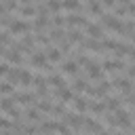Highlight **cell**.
<instances>
[{"instance_id": "cell-52", "label": "cell", "mask_w": 135, "mask_h": 135, "mask_svg": "<svg viewBox=\"0 0 135 135\" xmlns=\"http://www.w3.org/2000/svg\"><path fill=\"white\" fill-rule=\"evenodd\" d=\"M114 135H122V133H114Z\"/></svg>"}, {"instance_id": "cell-1", "label": "cell", "mask_w": 135, "mask_h": 135, "mask_svg": "<svg viewBox=\"0 0 135 135\" xmlns=\"http://www.w3.org/2000/svg\"><path fill=\"white\" fill-rule=\"evenodd\" d=\"M103 17V23L110 27V30H114V32H120V34H124V23L120 21V19H116V17H112V15H101Z\"/></svg>"}, {"instance_id": "cell-28", "label": "cell", "mask_w": 135, "mask_h": 135, "mask_svg": "<svg viewBox=\"0 0 135 135\" xmlns=\"http://www.w3.org/2000/svg\"><path fill=\"white\" fill-rule=\"evenodd\" d=\"M61 6H63V8H70V11H78V8H80V2H78V0H63Z\"/></svg>"}, {"instance_id": "cell-26", "label": "cell", "mask_w": 135, "mask_h": 135, "mask_svg": "<svg viewBox=\"0 0 135 135\" xmlns=\"http://www.w3.org/2000/svg\"><path fill=\"white\" fill-rule=\"evenodd\" d=\"M89 13L101 15V2H99V0H89Z\"/></svg>"}, {"instance_id": "cell-18", "label": "cell", "mask_w": 135, "mask_h": 135, "mask_svg": "<svg viewBox=\"0 0 135 135\" xmlns=\"http://www.w3.org/2000/svg\"><path fill=\"white\" fill-rule=\"evenodd\" d=\"M86 32H89V36L95 40V38H101L103 36V30L99 27V25H86Z\"/></svg>"}, {"instance_id": "cell-21", "label": "cell", "mask_w": 135, "mask_h": 135, "mask_svg": "<svg viewBox=\"0 0 135 135\" xmlns=\"http://www.w3.org/2000/svg\"><path fill=\"white\" fill-rule=\"evenodd\" d=\"M89 108H91L93 114H103L105 112V103H101V101H89Z\"/></svg>"}, {"instance_id": "cell-50", "label": "cell", "mask_w": 135, "mask_h": 135, "mask_svg": "<svg viewBox=\"0 0 135 135\" xmlns=\"http://www.w3.org/2000/svg\"><path fill=\"white\" fill-rule=\"evenodd\" d=\"M21 2H23V4H27V2H32V0H21Z\"/></svg>"}, {"instance_id": "cell-4", "label": "cell", "mask_w": 135, "mask_h": 135, "mask_svg": "<svg viewBox=\"0 0 135 135\" xmlns=\"http://www.w3.org/2000/svg\"><path fill=\"white\" fill-rule=\"evenodd\" d=\"M114 118H116V124H120L122 129H131V120H129L131 116H129L122 108H118V110L114 112Z\"/></svg>"}, {"instance_id": "cell-40", "label": "cell", "mask_w": 135, "mask_h": 135, "mask_svg": "<svg viewBox=\"0 0 135 135\" xmlns=\"http://www.w3.org/2000/svg\"><path fill=\"white\" fill-rule=\"evenodd\" d=\"M15 0H6V4H4V11H15Z\"/></svg>"}, {"instance_id": "cell-42", "label": "cell", "mask_w": 135, "mask_h": 135, "mask_svg": "<svg viewBox=\"0 0 135 135\" xmlns=\"http://www.w3.org/2000/svg\"><path fill=\"white\" fill-rule=\"evenodd\" d=\"M127 13V6H116V15L120 17V15H124Z\"/></svg>"}, {"instance_id": "cell-16", "label": "cell", "mask_w": 135, "mask_h": 135, "mask_svg": "<svg viewBox=\"0 0 135 135\" xmlns=\"http://www.w3.org/2000/svg\"><path fill=\"white\" fill-rule=\"evenodd\" d=\"M49 84H53L55 89H63V86H65V80H63V76H59V74H53V76L49 78Z\"/></svg>"}, {"instance_id": "cell-33", "label": "cell", "mask_w": 135, "mask_h": 135, "mask_svg": "<svg viewBox=\"0 0 135 135\" xmlns=\"http://www.w3.org/2000/svg\"><path fill=\"white\" fill-rule=\"evenodd\" d=\"M19 13H21L23 17H32V15L36 13V8H34V6H23V8L19 11Z\"/></svg>"}, {"instance_id": "cell-3", "label": "cell", "mask_w": 135, "mask_h": 135, "mask_svg": "<svg viewBox=\"0 0 135 135\" xmlns=\"http://www.w3.org/2000/svg\"><path fill=\"white\" fill-rule=\"evenodd\" d=\"M0 108H2L4 112H8L13 118H19V114H21V112H19V108H15V105H13V99H11V97L0 99Z\"/></svg>"}, {"instance_id": "cell-49", "label": "cell", "mask_w": 135, "mask_h": 135, "mask_svg": "<svg viewBox=\"0 0 135 135\" xmlns=\"http://www.w3.org/2000/svg\"><path fill=\"white\" fill-rule=\"evenodd\" d=\"M118 2H120V4H127V2H129V0H118Z\"/></svg>"}, {"instance_id": "cell-48", "label": "cell", "mask_w": 135, "mask_h": 135, "mask_svg": "<svg viewBox=\"0 0 135 135\" xmlns=\"http://www.w3.org/2000/svg\"><path fill=\"white\" fill-rule=\"evenodd\" d=\"M129 55H131V59H133V61H135V49H133V51H131V53H129Z\"/></svg>"}, {"instance_id": "cell-41", "label": "cell", "mask_w": 135, "mask_h": 135, "mask_svg": "<svg viewBox=\"0 0 135 135\" xmlns=\"http://www.w3.org/2000/svg\"><path fill=\"white\" fill-rule=\"evenodd\" d=\"M36 95H38V97H44V95H46V84H44V86H36Z\"/></svg>"}, {"instance_id": "cell-44", "label": "cell", "mask_w": 135, "mask_h": 135, "mask_svg": "<svg viewBox=\"0 0 135 135\" xmlns=\"http://www.w3.org/2000/svg\"><path fill=\"white\" fill-rule=\"evenodd\" d=\"M99 2H101L103 6H114V2H116V0H99Z\"/></svg>"}, {"instance_id": "cell-14", "label": "cell", "mask_w": 135, "mask_h": 135, "mask_svg": "<svg viewBox=\"0 0 135 135\" xmlns=\"http://www.w3.org/2000/svg\"><path fill=\"white\" fill-rule=\"evenodd\" d=\"M82 46H84V49H93V51H97V53H101V51H103L101 42H97V40H93V38H89V40H82Z\"/></svg>"}, {"instance_id": "cell-12", "label": "cell", "mask_w": 135, "mask_h": 135, "mask_svg": "<svg viewBox=\"0 0 135 135\" xmlns=\"http://www.w3.org/2000/svg\"><path fill=\"white\" fill-rule=\"evenodd\" d=\"M61 70H63V74L74 76V74H78V63H76V61H63Z\"/></svg>"}, {"instance_id": "cell-30", "label": "cell", "mask_w": 135, "mask_h": 135, "mask_svg": "<svg viewBox=\"0 0 135 135\" xmlns=\"http://www.w3.org/2000/svg\"><path fill=\"white\" fill-rule=\"evenodd\" d=\"M86 86H89V84H86V80H82V78H78V80L74 82V91H76V93H80V91H86Z\"/></svg>"}, {"instance_id": "cell-31", "label": "cell", "mask_w": 135, "mask_h": 135, "mask_svg": "<svg viewBox=\"0 0 135 135\" xmlns=\"http://www.w3.org/2000/svg\"><path fill=\"white\" fill-rule=\"evenodd\" d=\"M46 8H51V11H59L61 8V2H57V0H46Z\"/></svg>"}, {"instance_id": "cell-23", "label": "cell", "mask_w": 135, "mask_h": 135, "mask_svg": "<svg viewBox=\"0 0 135 135\" xmlns=\"http://www.w3.org/2000/svg\"><path fill=\"white\" fill-rule=\"evenodd\" d=\"M44 55H46V59H49L51 63L61 59V51H57V49H46V53H44Z\"/></svg>"}, {"instance_id": "cell-39", "label": "cell", "mask_w": 135, "mask_h": 135, "mask_svg": "<svg viewBox=\"0 0 135 135\" xmlns=\"http://www.w3.org/2000/svg\"><path fill=\"white\" fill-rule=\"evenodd\" d=\"M53 25H55V27H61V25H63V17H61V15H55V19H53Z\"/></svg>"}, {"instance_id": "cell-17", "label": "cell", "mask_w": 135, "mask_h": 135, "mask_svg": "<svg viewBox=\"0 0 135 135\" xmlns=\"http://www.w3.org/2000/svg\"><path fill=\"white\" fill-rule=\"evenodd\" d=\"M68 23L70 25H89V21L84 17H80V15H70L68 17Z\"/></svg>"}, {"instance_id": "cell-25", "label": "cell", "mask_w": 135, "mask_h": 135, "mask_svg": "<svg viewBox=\"0 0 135 135\" xmlns=\"http://www.w3.org/2000/svg\"><path fill=\"white\" fill-rule=\"evenodd\" d=\"M65 32L61 30V27H55L53 32H51V42H59V40H65V36H63Z\"/></svg>"}, {"instance_id": "cell-5", "label": "cell", "mask_w": 135, "mask_h": 135, "mask_svg": "<svg viewBox=\"0 0 135 135\" xmlns=\"http://www.w3.org/2000/svg\"><path fill=\"white\" fill-rule=\"evenodd\" d=\"M86 68V74H89V78H93V80H99L101 76H103V70H101V65H97V63H86L84 65Z\"/></svg>"}, {"instance_id": "cell-29", "label": "cell", "mask_w": 135, "mask_h": 135, "mask_svg": "<svg viewBox=\"0 0 135 135\" xmlns=\"http://www.w3.org/2000/svg\"><path fill=\"white\" fill-rule=\"evenodd\" d=\"M19 44L23 46V51H25V49H30V46L34 44V36H32V34H25V36H23V40H21Z\"/></svg>"}, {"instance_id": "cell-15", "label": "cell", "mask_w": 135, "mask_h": 135, "mask_svg": "<svg viewBox=\"0 0 135 135\" xmlns=\"http://www.w3.org/2000/svg\"><path fill=\"white\" fill-rule=\"evenodd\" d=\"M57 97H59L61 101H70V99L74 97V91H72V89H68V86H63V89H57Z\"/></svg>"}, {"instance_id": "cell-36", "label": "cell", "mask_w": 135, "mask_h": 135, "mask_svg": "<svg viewBox=\"0 0 135 135\" xmlns=\"http://www.w3.org/2000/svg\"><path fill=\"white\" fill-rule=\"evenodd\" d=\"M32 82H34L36 86H44V84H46V78H42V76H34Z\"/></svg>"}, {"instance_id": "cell-24", "label": "cell", "mask_w": 135, "mask_h": 135, "mask_svg": "<svg viewBox=\"0 0 135 135\" xmlns=\"http://www.w3.org/2000/svg\"><path fill=\"white\" fill-rule=\"evenodd\" d=\"M105 101H108V103H105V108H108V110H114V112H116V110L120 108V103H122V101H120V97H108Z\"/></svg>"}, {"instance_id": "cell-19", "label": "cell", "mask_w": 135, "mask_h": 135, "mask_svg": "<svg viewBox=\"0 0 135 135\" xmlns=\"http://www.w3.org/2000/svg\"><path fill=\"white\" fill-rule=\"evenodd\" d=\"M6 76H8V82H11V84H15V82H19V76H21V70H17V68H8V72H6Z\"/></svg>"}, {"instance_id": "cell-20", "label": "cell", "mask_w": 135, "mask_h": 135, "mask_svg": "<svg viewBox=\"0 0 135 135\" xmlns=\"http://www.w3.org/2000/svg\"><path fill=\"white\" fill-rule=\"evenodd\" d=\"M86 108H89V99H84V97H76V99H74V110L84 112Z\"/></svg>"}, {"instance_id": "cell-37", "label": "cell", "mask_w": 135, "mask_h": 135, "mask_svg": "<svg viewBox=\"0 0 135 135\" xmlns=\"http://www.w3.org/2000/svg\"><path fill=\"white\" fill-rule=\"evenodd\" d=\"M27 118L30 120H40V112L38 110H27Z\"/></svg>"}, {"instance_id": "cell-22", "label": "cell", "mask_w": 135, "mask_h": 135, "mask_svg": "<svg viewBox=\"0 0 135 135\" xmlns=\"http://www.w3.org/2000/svg\"><path fill=\"white\" fill-rule=\"evenodd\" d=\"M46 25H49V17H46V15H38V19H36V23H34V30L40 32V30H44Z\"/></svg>"}, {"instance_id": "cell-13", "label": "cell", "mask_w": 135, "mask_h": 135, "mask_svg": "<svg viewBox=\"0 0 135 135\" xmlns=\"http://www.w3.org/2000/svg\"><path fill=\"white\" fill-rule=\"evenodd\" d=\"M13 101H21V103H34V101H36V97H34L32 93H15Z\"/></svg>"}, {"instance_id": "cell-46", "label": "cell", "mask_w": 135, "mask_h": 135, "mask_svg": "<svg viewBox=\"0 0 135 135\" xmlns=\"http://www.w3.org/2000/svg\"><path fill=\"white\" fill-rule=\"evenodd\" d=\"M127 11H129L131 15H135V4H127Z\"/></svg>"}, {"instance_id": "cell-35", "label": "cell", "mask_w": 135, "mask_h": 135, "mask_svg": "<svg viewBox=\"0 0 135 135\" xmlns=\"http://www.w3.org/2000/svg\"><path fill=\"white\" fill-rule=\"evenodd\" d=\"M36 42H38V44H49V42H51V38H49V36H44V34H38V36H36Z\"/></svg>"}, {"instance_id": "cell-32", "label": "cell", "mask_w": 135, "mask_h": 135, "mask_svg": "<svg viewBox=\"0 0 135 135\" xmlns=\"http://www.w3.org/2000/svg\"><path fill=\"white\" fill-rule=\"evenodd\" d=\"M80 40H82L80 32L78 30H70V42H80Z\"/></svg>"}, {"instance_id": "cell-27", "label": "cell", "mask_w": 135, "mask_h": 135, "mask_svg": "<svg viewBox=\"0 0 135 135\" xmlns=\"http://www.w3.org/2000/svg\"><path fill=\"white\" fill-rule=\"evenodd\" d=\"M19 82H21L23 86H30V84H32V74H30L27 70H21V76H19Z\"/></svg>"}, {"instance_id": "cell-6", "label": "cell", "mask_w": 135, "mask_h": 135, "mask_svg": "<svg viewBox=\"0 0 135 135\" xmlns=\"http://www.w3.org/2000/svg\"><path fill=\"white\" fill-rule=\"evenodd\" d=\"M114 86L120 89L122 95H131V91H133V84H131L129 78H116V80H114Z\"/></svg>"}, {"instance_id": "cell-45", "label": "cell", "mask_w": 135, "mask_h": 135, "mask_svg": "<svg viewBox=\"0 0 135 135\" xmlns=\"http://www.w3.org/2000/svg\"><path fill=\"white\" fill-rule=\"evenodd\" d=\"M127 74H129V78H133L135 76V65H129V72Z\"/></svg>"}, {"instance_id": "cell-9", "label": "cell", "mask_w": 135, "mask_h": 135, "mask_svg": "<svg viewBox=\"0 0 135 135\" xmlns=\"http://www.w3.org/2000/svg\"><path fill=\"white\" fill-rule=\"evenodd\" d=\"M32 65H36V68H46L49 65V59H46V55L44 53H34L32 55Z\"/></svg>"}, {"instance_id": "cell-51", "label": "cell", "mask_w": 135, "mask_h": 135, "mask_svg": "<svg viewBox=\"0 0 135 135\" xmlns=\"http://www.w3.org/2000/svg\"><path fill=\"white\" fill-rule=\"evenodd\" d=\"M2 135H13V133H2Z\"/></svg>"}, {"instance_id": "cell-38", "label": "cell", "mask_w": 135, "mask_h": 135, "mask_svg": "<svg viewBox=\"0 0 135 135\" xmlns=\"http://www.w3.org/2000/svg\"><path fill=\"white\" fill-rule=\"evenodd\" d=\"M0 93H13V84L11 82H2L0 84Z\"/></svg>"}, {"instance_id": "cell-47", "label": "cell", "mask_w": 135, "mask_h": 135, "mask_svg": "<svg viewBox=\"0 0 135 135\" xmlns=\"http://www.w3.org/2000/svg\"><path fill=\"white\" fill-rule=\"evenodd\" d=\"M129 101H131V103L135 105V95H129Z\"/></svg>"}, {"instance_id": "cell-34", "label": "cell", "mask_w": 135, "mask_h": 135, "mask_svg": "<svg viewBox=\"0 0 135 135\" xmlns=\"http://www.w3.org/2000/svg\"><path fill=\"white\" fill-rule=\"evenodd\" d=\"M38 108H40L42 112H53V103H49V101H40Z\"/></svg>"}, {"instance_id": "cell-10", "label": "cell", "mask_w": 135, "mask_h": 135, "mask_svg": "<svg viewBox=\"0 0 135 135\" xmlns=\"http://www.w3.org/2000/svg\"><path fill=\"white\" fill-rule=\"evenodd\" d=\"M63 122H70L74 129H80V127H82V122H84V118H82V116H78V114H65V116H63Z\"/></svg>"}, {"instance_id": "cell-8", "label": "cell", "mask_w": 135, "mask_h": 135, "mask_svg": "<svg viewBox=\"0 0 135 135\" xmlns=\"http://www.w3.org/2000/svg\"><path fill=\"white\" fill-rule=\"evenodd\" d=\"M82 124H84V129H86L89 133H97V135H105V131L101 129V124H97V122H95L93 118H84V122H82Z\"/></svg>"}, {"instance_id": "cell-11", "label": "cell", "mask_w": 135, "mask_h": 135, "mask_svg": "<svg viewBox=\"0 0 135 135\" xmlns=\"http://www.w3.org/2000/svg\"><path fill=\"white\" fill-rule=\"evenodd\" d=\"M122 68H124V61H120V59H116V61L105 59L103 61V70L105 72H116V70H122Z\"/></svg>"}, {"instance_id": "cell-43", "label": "cell", "mask_w": 135, "mask_h": 135, "mask_svg": "<svg viewBox=\"0 0 135 135\" xmlns=\"http://www.w3.org/2000/svg\"><path fill=\"white\" fill-rule=\"evenodd\" d=\"M6 72H8V65L6 63H0V76H4Z\"/></svg>"}, {"instance_id": "cell-2", "label": "cell", "mask_w": 135, "mask_h": 135, "mask_svg": "<svg viewBox=\"0 0 135 135\" xmlns=\"http://www.w3.org/2000/svg\"><path fill=\"white\" fill-rule=\"evenodd\" d=\"M108 91H110V82H99L97 86H86V93L89 95H95V97H105L108 95Z\"/></svg>"}, {"instance_id": "cell-7", "label": "cell", "mask_w": 135, "mask_h": 135, "mask_svg": "<svg viewBox=\"0 0 135 135\" xmlns=\"http://www.w3.org/2000/svg\"><path fill=\"white\" fill-rule=\"evenodd\" d=\"M8 27H11V32H13V34H27L32 25H30V23H25V21H11V25H8Z\"/></svg>"}]
</instances>
